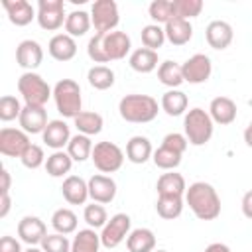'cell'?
<instances>
[{"label": "cell", "mask_w": 252, "mask_h": 252, "mask_svg": "<svg viewBox=\"0 0 252 252\" xmlns=\"http://www.w3.org/2000/svg\"><path fill=\"white\" fill-rule=\"evenodd\" d=\"M185 203L199 220H215L220 215V197L211 183H191L185 191Z\"/></svg>", "instance_id": "6da1fadb"}, {"label": "cell", "mask_w": 252, "mask_h": 252, "mask_svg": "<svg viewBox=\"0 0 252 252\" xmlns=\"http://www.w3.org/2000/svg\"><path fill=\"white\" fill-rule=\"evenodd\" d=\"M118 112L126 122L146 124L158 116L159 106H158V100L150 94H126L118 102Z\"/></svg>", "instance_id": "7a4b0ae2"}, {"label": "cell", "mask_w": 252, "mask_h": 252, "mask_svg": "<svg viewBox=\"0 0 252 252\" xmlns=\"http://www.w3.org/2000/svg\"><path fill=\"white\" fill-rule=\"evenodd\" d=\"M53 102L63 118H75L83 112L81 87L73 79H61L53 87Z\"/></svg>", "instance_id": "3957f363"}, {"label": "cell", "mask_w": 252, "mask_h": 252, "mask_svg": "<svg viewBox=\"0 0 252 252\" xmlns=\"http://www.w3.org/2000/svg\"><path fill=\"white\" fill-rule=\"evenodd\" d=\"M183 130H185V138L191 146H205L213 138L215 122H213V118L209 116L207 110L195 106L185 114Z\"/></svg>", "instance_id": "277c9868"}, {"label": "cell", "mask_w": 252, "mask_h": 252, "mask_svg": "<svg viewBox=\"0 0 252 252\" xmlns=\"http://www.w3.org/2000/svg\"><path fill=\"white\" fill-rule=\"evenodd\" d=\"M18 93L22 94L24 104L30 106H45V102L53 96V89L47 85V81L33 71H26L20 75Z\"/></svg>", "instance_id": "5b68a950"}, {"label": "cell", "mask_w": 252, "mask_h": 252, "mask_svg": "<svg viewBox=\"0 0 252 252\" xmlns=\"http://www.w3.org/2000/svg\"><path fill=\"white\" fill-rule=\"evenodd\" d=\"M94 167L100 173H114L122 167L124 163V152L120 146H116L114 142H98L93 148V156H91Z\"/></svg>", "instance_id": "8992f818"}, {"label": "cell", "mask_w": 252, "mask_h": 252, "mask_svg": "<svg viewBox=\"0 0 252 252\" xmlns=\"http://www.w3.org/2000/svg\"><path fill=\"white\" fill-rule=\"evenodd\" d=\"M91 22L96 33H110L120 22L118 4L114 0H96L91 8Z\"/></svg>", "instance_id": "52a82bcc"}, {"label": "cell", "mask_w": 252, "mask_h": 252, "mask_svg": "<svg viewBox=\"0 0 252 252\" xmlns=\"http://www.w3.org/2000/svg\"><path fill=\"white\" fill-rule=\"evenodd\" d=\"M130 226H132V219L126 213L112 215L108 219V222L100 230V242H102V246L108 248V250H114L120 242H124L128 238V234L132 232Z\"/></svg>", "instance_id": "ba28073f"}, {"label": "cell", "mask_w": 252, "mask_h": 252, "mask_svg": "<svg viewBox=\"0 0 252 252\" xmlns=\"http://www.w3.org/2000/svg\"><path fill=\"white\" fill-rule=\"evenodd\" d=\"M35 20L41 30L57 32L61 26H65V20H67L63 0H39Z\"/></svg>", "instance_id": "9c48e42d"}, {"label": "cell", "mask_w": 252, "mask_h": 252, "mask_svg": "<svg viewBox=\"0 0 252 252\" xmlns=\"http://www.w3.org/2000/svg\"><path fill=\"white\" fill-rule=\"evenodd\" d=\"M32 146L30 134L22 128H2L0 130V154L6 158H22Z\"/></svg>", "instance_id": "30bf717a"}, {"label": "cell", "mask_w": 252, "mask_h": 252, "mask_svg": "<svg viewBox=\"0 0 252 252\" xmlns=\"http://www.w3.org/2000/svg\"><path fill=\"white\" fill-rule=\"evenodd\" d=\"M183 79L185 83L189 85H201V83H207L211 73H213V63H211V57L205 55V53H195L191 55L183 65Z\"/></svg>", "instance_id": "8fae6325"}, {"label": "cell", "mask_w": 252, "mask_h": 252, "mask_svg": "<svg viewBox=\"0 0 252 252\" xmlns=\"http://www.w3.org/2000/svg\"><path fill=\"white\" fill-rule=\"evenodd\" d=\"M89 197L93 199V203H100V205L112 203L116 197V181L110 175H102V173L93 175L89 179Z\"/></svg>", "instance_id": "7c38bea8"}, {"label": "cell", "mask_w": 252, "mask_h": 252, "mask_svg": "<svg viewBox=\"0 0 252 252\" xmlns=\"http://www.w3.org/2000/svg\"><path fill=\"white\" fill-rule=\"evenodd\" d=\"M18 236L28 246H37L47 236V226L39 217L28 215L18 222Z\"/></svg>", "instance_id": "4fadbf2b"}, {"label": "cell", "mask_w": 252, "mask_h": 252, "mask_svg": "<svg viewBox=\"0 0 252 252\" xmlns=\"http://www.w3.org/2000/svg\"><path fill=\"white\" fill-rule=\"evenodd\" d=\"M18 122H20V128L26 134H43L45 126L49 124L47 110H45V106H30V104H24Z\"/></svg>", "instance_id": "5bb4252c"}, {"label": "cell", "mask_w": 252, "mask_h": 252, "mask_svg": "<svg viewBox=\"0 0 252 252\" xmlns=\"http://www.w3.org/2000/svg\"><path fill=\"white\" fill-rule=\"evenodd\" d=\"M102 45H104V53H106L108 61H120L130 53L132 41H130V35L126 32L114 30L110 33H104Z\"/></svg>", "instance_id": "9a60e30c"}, {"label": "cell", "mask_w": 252, "mask_h": 252, "mask_svg": "<svg viewBox=\"0 0 252 252\" xmlns=\"http://www.w3.org/2000/svg\"><path fill=\"white\" fill-rule=\"evenodd\" d=\"M43 61V49L35 39H24L18 43L16 47V63L26 69V71H33L41 65Z\"/></svg>", "instance_id": "2e32d148"}, {"label": "cell", "mask_w": 252, "mask_h": 252, "mask_svg": "<svg viewBox=\"0 0 252 252\" xmlns=\"http://www.w3.org/2000/svg\"><path fill=\"white\" fill-rule=\"evenodd\" d=\"M205 37H207L209 47H213L217 51H222V49H226L232 43L234 32H232V26L228 22H224V20H213L207 26V30H205Z\"/></svg>", "instance_id": "e0dca14e"}, {"label": "cell", "mask_w": 252, "mask_h": 252, "mask_svg": "<svg viewBox=\"0 0 252 252\" xmlns=\"http://www.w3.org/2000/svg\"><path fill=\"white\" fill-rule=\"evenodd\" d=\"M2 6L8 14V20L16 28H24V26L32 24L33 18H37V10L28 0H4Z\"/></svg>", "instance_id": "ac0fdd59"}, {"label": "cell", "mask_w": 252, "mask_h": 252, "mask_svg": "<svg viewBox=\"0 0 252 252\" xmlns=\"http://www.w3.org/2000/svg\"><path fill=\"white\" fill-rule=\"evenodd\" d=\"M236 102L228 96H215L209 104V116L213 118L215 124L228 126L236 120Z\"/></svg>", "instance_id": "d6986e66"}, {"label": "cell", "mask_w": 252, "mask_h": 252, "mask_svg": "<svg viewBox=\"0 0 252 252\" xmlns=\"http://www.w3.org/2000/svg\"><path fill=\"white\" fill-rule=\"evenodd\" d=\"M43 144L51 150H63L69 140H71V132H69V124L65 120H49V124L45 126L43 134Z\"/></svg>", "instance_id": "ffe728a7"}, {"label": "cell", "mask_w": 252, "mask_h": 252, "mask_svg": "<svg viewBox=\"0 0 252 252\" xmlns=\"http://www.w3.org/2000/svg\"><path fill=\"white\" fill-rule=\"evenodd\" d=\"M61 193L69 205H85L89 199V181L79 175H67L63 179Z\"/></svg>", "instance_id": "44dd1931"}, {"label": "cell", "mask_w": 252, "mask_h": 252, "mask_svg": "<svg viewBox=\"0 0 252 252\" xmlns=\"http://www.w3.org/2000/svg\"><path fill=\"white\" fill-rule=\"evenodd\" d=\"M47 51L55 61H71L77 55V41L67 33H55L47 43Z\"/></svg>", "instance_id": "7402d4cb"}, {"label": "cell", "mask_w": 252, "mask_h": 252, "mask_svg": "<svg viewBox=\"0 0 252 252\" xmlns=\"http://www.w3.org/2000/svg\"><path fill=\"white\" fill-rule=\"evenodd\" d=\"M163 32H165V39L171 43V45H185L191 41L193 37V26L189 20H183V18H173L169 20L165 26H163Z\"/></svg>", "instance_id": "603a6c76"}, {"label": "cell", "mask_w": 252, "mask_h": 252, "mask_svg": "<svg viewBox=\"0 0 252 252\" xmlns=\"http://www.w3.org/2000/svg\"><path fill=\"white\" fill-rule=\"evenodd\" d=\"M154 156L152 142L146 136H132L126 144V159L132 163H146Z\"/></svg>", "instance_id": "cb8c5ba5"}, {"label": "cell", "mask_w": 252, "mask_h": 252, "mask_svg": "<svg viewBox=\"0 0 252 252\" xmlns=\"http://www.w3.org/2000/svg\"><path fill=\"white\" fill-rule=\"evenodd\" d=\"M156 189H158V195H175V197H185V191H187V183H185V177L181 173H175V171H167V173H161L158 183H156Z\"/></svg>", "instance_id": "d4e9b609"}, {"label": "cell", "mask_w": 252, "mask_h": 252, "mask_svg": "<svg viewBox=\"0 0 252 252\" xmlns=\"http://www.w3.org/2000/svg\"><path fill=\"white\" fill-rule=\"evenodd\" d=\"M158 51H152L148 47H138L130 53L128 65L136 71V73H152L154 69H158Z\"/></svg>", "instance_id": "484cf974"}, {"label": "cell", "mask_w": 252, "mask_h": 252, "mask_svg": "<svg viewBox=\"0 0 252 252\" xmlns=\"http://www.w3.org/2000/svg\"><path fill=\"white\" fill-rule=\"evenodd\" d=\"M128 252H154L156 250V234L150 228H134L126 238Z\"/></svg>", "instance_id": "4316f807"}, {"label": "cell", "mask_w": 252, "mask_h": 252, "mask_svg": "<svg viewBox=\"0 0 252 252\" xmlns=\"http://www.w3.org/2000/svg\"><path fill=\"white\" fill-rule=\"evenodd\" d=\"M187 104H189V98L183 91L179 89H169L167 93H163L161 96V110L167 114V116H181L185 110H187Z\"/></svg>", "instance_id": "83f0119b"}, {"label": "cell", "mask_w": 252, "mask_h": 252, "mask_svg": "<svg viewBox=\"0 0 252 252\" xmlns=\"http://www.w3.org/2000/svg\"><path fill=\"white\" fill-rule=\"evenodd\" d=\"M75 122V128L79 134H85V136H94V134H100L102 126H104V120L98 112H93V110H83L79 116L73 118Z\"/></svg>", "instance_id": "f1b7e54d"}, {"label": "cell", "mask_w": 252, "mask_h": 252, "mask_svg": "<svg viewBox=\"0 0 252 252\" xmlns=\"http://www.w3.org/2000/svg\"><path fill=\"white\" fill-rule=\"evenodd\" d=\"M100 246V234H96L94 228H83L75 234L71 242V252H98Z\"/></svg>", "instance_id": "f546056e"}, {"label": "cell", "mask_w": 252, "mask_h": 252, "mask_svg": "<svg viewBox=\"0 0 252 252\" xmlns=\"http://www.w3.org/2000/svg\"><path fill=\"white\" fill-rule=\"evenodd\" d=\"M93 22H91V14H87L85 10H73L71 14H67L65 20V33L71 37H81L91 30Z\"/></svg>", "instance_id": "4dcf8cb0"}, {"label": "cell", "mask_w": 252, "mask_h": 252, "mask_svg": "<svg viewBox=\"0 0 252 252\" xmlns=\"http://www.w3.org/2000/svg\"><path fill=\"white\" fill-rule=\"evenodd\" d=\"M158 79H159L161 85H165L169 89H179V85L185 83L181 65L175 63V61H169V59L163 61V63H159V67H158Z\"/></svg>", "instance_id": "1f68e13d"}, {"label": "cell", "mask_w": 252, "mask_h": 252, "mask_svg": "<svg viewBox=\"0 0 252 252\" xmlns=\"http://www.w3.org/2000/svg\"><path fill=\"white\" fill-rule=\"evenodd\" d=\"M93 142H91V136H85V134H75L71 136L69 144H67V154L71 156L73 161H85L93 156Z\"/></svg>", "instance_id": "d6a6232c"}, {"label": "cell", "mask_w": 252, "mask_h": 252, "mask_svg": "<svg viewBox=\"0 0 252 252\" xmlns=\"http://www.w3.org/2000/svg\"><path fill=\"white\" fill-rule=\"evenodd\" d=\"M156 211L161 219L165 220H173L183 213V197H175V195H158L156 201Z\"/></svg>", "instance_id": "836d02e7"}, {"label": "cell", "mask_w": 252, "mask_h": 252, "mask_svg": "<svg viewBox=\"0 0 252 252\" xmlns=\"http://www.w3.org/2000/svg\"><path fill=\"white\" fill-rule=\"evenodd\" d=\"M73 167V159L67 152L63 150H57L53 152L51 156H47V161H45V171L51 175V177H65Z\"/></svg>", "instance_id": "e575fe53"}, {"label": "cell", "mask_w": 252, "mask_h": 252, "mask_svg": "<svg viewBox=\"0 0 252 252\" xmlns=\"http://www.w3.org/2000/svg\"><path fill=\"white\" fill-rule=\"evenodd\" d=\"M77 222H79L77 215L67 207H61L51 215V226L55 228V232L65 234V236L77 230Z\"/></svg>", "instance_id": "d590c367"}, {"label": "cell", "mask_w": 252, "mask_h": 252, "mask_svg": "<svg viewBox=\"0 0 252 252\" xmlns=\"http://www.w3.org/2000/svg\"><path fill=\"white\" fill-rule=\"evenodd\" d=\"M87 81L96 91H106L114 85V71L106 65H94L87 73Z\"/></svg>", "instance_id": "8d00e7d4"}, {"label": "cell", "mask_w": 252, "mask_h": 252, "mask_svg": "<svg viewBox=\"0 0 252 252\" xmlns=\"http://www.w3.org/2000/svg\"><path fill=\"white\" fill-rule=\"evenodd\" d=\"M181 156H183V154H179V152H175V150H171V148H167V146H159V148L154 152L152 159H154L156 167H159V169H163V171H173V169L181 163Z\"/></svg>", "instance_id": "74e56055"}, {"label": "cell", "mask_w": 252, "mask_h": 252, "mask_svg": "<svg viewBox=\"0 0 252 252\" xmlns=\"http://www.w3.org/2000/svg\"><path fill=\"white\" fill-rule=\"evenodd\" d=\"M140 37H142V45L144 47H148L152 51H158L165 41V32L158 24H148V26L142 28Z\"/></svg>", "instance_id": "f35d334b"}, {"label": "cell", "mask_w": 252, "mask_h": 252, "mask_svg": "<svg viewBox=\"0 0 252 252\" xmlns=\"http://www.w3.org/2000/svg\"><path fill=\"white\" fill-rule=\"evenodd\" d=\"M148 14L150 18L154 20V24H167L169 20L175 18L173 14V2L171 0H154L150 6H148Z\"/></svg>", "instance_id": "ab89813d"}, {"label": "cell", "mask_w": 252, "mask_h": 252, "mask_svg": "<svg viewBox=\"0 0 252 252\" xmlns=\"http://www.w3.org/2000/svg\"><path fill=\"white\" fill-rule=\"evenodd\" d=\"M83 219L89 224V228L96 230V228H102L108 222V213L100 203H91V205H85Z\"/></svg>", "instance_id": "60d3db41"}, {"label": "cell", "mask_w": 252, "mask_h": 252, "mask_svg": "<svg viewBox=\"0 0 252 252\" xmlns=\"http://www.w3.org/2000/svg\"><path fill=\"white\" fill-rule=\"evenodd\" d=\"M173 2V14L175 18L191 20L197 18L203 12V0H171Z\"/></svg>", "instance_id": "b9f144b4"}, {"label": "cell", "mask_w": 252, "mask_h": 252, "mask_svg": "<svg viewBox=\"0 0 252 252\" xmlns=\"http://www.w3.org/2000/svg\"><path fill=\"white\" fill-rule=\"evenodd\" d=\"M22 108H24V106H22V102H20L16 96L4 94V96L0 98V120H2V122H10V120L20 118Z\"/></svg>", "instance_id": "7bdbcfd3"}, {"label": "cell", "mask_w": 252, "mask_h": 252, "mask_svg": "<svg viewBox=\"0 0 252 252\" xmlns=\"http://www.w3.org/2000/svg\"><path fill=\"white\" fill-rule=\"evenodd\" d=\"M39 248L43 252H71V240L65 234L53 232V234H47L43 238V242L39 244Z\"/></svg>", "instance_id": "ee69618b"}, {"label": "cell", "mask_w": 252, "mask_h": 252, "mask_svg": "<svg viewBox=\"0 0 252 252\" xmlns=\"http://www.w3.org/2000/svg\"><path fill=\"white\" fill-rule=\"evenodd\" d=\"M20 161L24 163V167H28V169H37V167H41V165H45V154H43V148L41 146H37V144H32L26 152H24V156L20 158Z\"/></svg>", "instance_id": "f6af8a7d"}, {"label": "cell", "mask_w": 252, "mask_h": 252, "mask_svg": "<svg viewBox=\"0 0 252 252\" xmlns=\"http://www.w3.org/2000/svg\"><path fill=\"white\" fill-rule=\"evenodd\" d=\"M102 37H104V33H94L87 43V55L94 63H108V57H106L104 45H102Z\"/></svg>", "instance_id": "bcb514c9"}, {"label": "cell", "mask_w": 252, "mask_h": 252, "mask_svg": "<svg viewBox=\"0 0 252 252\" xmlns=\"http://www.w3.org/2000/svg\"><path fill=\"white\" fill-rule=\"evenodd\" d=\"M187 138H185V134H179V132H169L163 140H161V146H167V148H171V150H175V152H179V154H183L185 150H187Z\"/></svg>", "instance_id": "7dc6e473"}, {"label": "cell", "mask_w": 252, "mask_h": 252, "mask_svg": "<svg viewBox=\"0 0 252 252\" xmlns=\"http://www.w3.org/2000/svg\"><path fill=\"white\" fill-rule=\"evenodd\" d=\"M0 252H24V250H22L20 240H16L14 236L6 234V236L0 238Z\"/></svg>", "instance_id": "c3c4849f"}, {"label": "cell", "mask_w": 252, "mask_h": 252, "mask_svg": "<svg viewBox=\"0 0 252 252\" xmlns=\"http://www.w3.org/2000/svg\"><path fill=\"white\" fill-rule=\"evenodd\" d=\"M240 209H242V215H244L246 219H250V220H252V189H250V191H246V193L242 195Z\"/></svg>", "instance_id": "681fc988"}, {"label": "cell", "mask_w": 252, "mask_h": 252, "mask_svg": "<svg viewBox=\"0 0 252 252\" xmlns=\"http://www.w3.org/2000/svg\"><path fill=\"white\" fill-rule=\"evenodd\" d=\"M0 179H2V183H0V195H4V193H10L12 177H10V171H8L6 167H2V169H0Z\"/></svg>", "instance_id": "f907efd6"}, {"label": "cell", "mask_w": 252, "mask_h": 252, "mask_svg": "<svg viewBox=\"0 0 252 252\" xmlns=\"http://www.w3.org/2000/svg\"><path fill=\"white\" fill-rule=\"evenodd\" d=\"M10 207H12V199H10V193H4V195H0V219H4V217L10 213Z\"/></svg>", "instance_id": "816d5d0a"}, {"label": "cell", "mask_w": 252, "mask_h": 252, "mask_svg": "<svg viewBox=\"0 0 252 252\" xmlns=\"http://www.w3.org/2000/svg\"><path fill=\"white\" fill-rule=\"evenodd\" d=\"M205 252H232L224 242H211L207 248H205Z\"/></svg>", "instance_id": "f5cc1de1"}, {"label": "cell", "mask_w": 252, "mask_h": 252, "mask_svg": "<svg viewBox=\"0 0 252 252\" xmlns=\"http://www.w3.org/2000/svg\"><path fill=\"white\" fill-rule=\"evenodd\" d=\"M244 142H246L248 148H252V120H250V124L244 130Z\"/></svg>", "instance_id": "db71d44e"}, {"label": "cell", "mask_w": 252, "mask_h": 252, "mask_svg": "<svg viewBox=\"0 0 252 252\" xmlns=\"http://www.w3.org/2000/svg\"><path fill=\"white\" fill-rule=\"evenodd\" d=\"M24 252H43L41 248H37V246H30L28 250H24Z\"/></svg>", "instance_id": "11a10c76"}, {"label": "cell", "mask_w": 252, "mask_h": 252, "mask_svg": "<svg viewBox=\"0 0 252 252\" xmlns=\"http://www.w3.org/2000/svg\"><path fill=\"white\" fill-rule=\"evenodd\" d=\"M154 252H167V250H154Z\"/></svg>", "instance_id": "9f6ffc18"}]
</instances>
